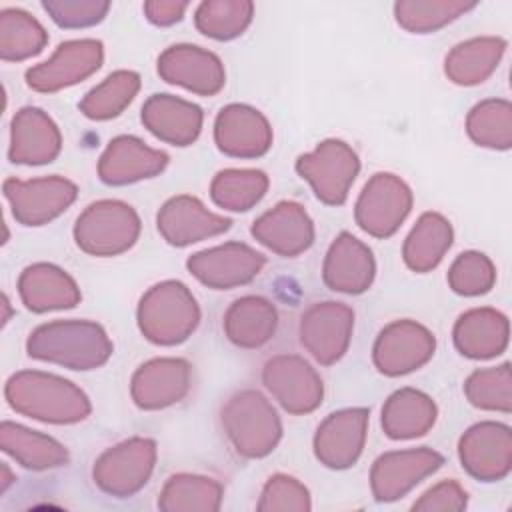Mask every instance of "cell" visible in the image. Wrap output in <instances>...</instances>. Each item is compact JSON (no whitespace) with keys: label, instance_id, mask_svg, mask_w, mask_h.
Instances as JSON below:
<instances>
[{"label":"cell","instance_id":"cell-1","mask_svg":"<svg viewBox=\"0 0 512 512\" xmlns=\"http://www.w3.org/2000/svg\"><path fill=\"white\" fill-rule=\"evenodd\" d=\"M4 396L14 412L50 424H76L92 410L88 396L74 382L40 370L12 374Z\"/></svg>","mask_w":512,"mask_h":512},{"label":"cell","instance_id":"cell-2","mask_svg":"<svg viewBox=\"0 0 512 512\" xmlns=\"http://www.w3.org/2000/svg\"><path fill=\"white\" fill-rule=\"evenodd\" d=\"M106 330L90 320H54L34 328L26 340L30 358L70 370H94L112 356Z\"/></svg>","mask_w":512,"mask_h":512},{"label":"cell","instance_id":"cell-3","mask_svg":"<svg viewBox=\"0 0 512 512\" xmlns=\"http://www.w3.org/2000/svg\"><path fill=\"white\" fill-rule=\"evenodd\" d=\"M198 322V302L188 286L180 280H164L154 284L140 298L138 328L152 344H180L190 338Z\"/></svg>","mask_w":512,"mask_h":512},{"label":"cell","instance_id":"cell-4","mask_svg":"<svg viewBox=\"0 0 512 512\" xmlns=\"http://www.w3.org/2000/svg\"><path fill=\"white\" fill-rule=\"evenodd\" d=\"M222 426L234 450L244 458L270 454L282 438V422L258 390L232 394L222 406Z\"/></svg>","mask_w":512,"mask_h":512},{"label":"cell","instance_id":"cell-5","mask_svg":"<svg viewBox=\"0 0 512 512\" xmlns=\"http://www.w3.org/2000/svg\"><path fill=\"white\" fill-rule=\"evenodd\" d=\"M140 236L136 210L122 200H98L84 208L74 224L78 248L90 256H116L134 246Z\"/></svg>","mask_w":512,"mask_h":512},{"label":"cell","instance_id":"cell-6","mask_svg":"<svg viewBox=\"0 0 512 512\" xmlns=\"http://www.w3.org/2000/svg\"><path fill=\"white\" fill-rule=\"evenodd\" d=\"M296 172L312 186L320 202L340 206L360 172V160L344 140L328 138L312 152L298 156Z\"/></svg>","mask_w":512,"mask_h":512},{"label":"cell","instance_id":"cell-7","mask_svg":"<svg viewBox=\"0 0 512 512\" xmlns=\"http://www.w3.org/2000/svg\"><path fill=\"white\" fill-rule=\"evenodd\" d=\"M156 462V442L150 438L134 436L106 452L94 462V484L116 498L136 494L150 478Z\"/></svg>","mask_w":512,"mask_h":512},{"label":"cell","instance_id":"cell-8","mask_svg":"<svg viewBox=\"0 0 512 512\" xmlns=\"http://www.w3.org/2000/svg\"><path fill=\"white\" fill-rule=\"evenodd\" d=\"M412 208V190L408 184L390 172L374 174L362 188L354 220L374 238L392 236Z\"/></svg>","mask_w":512,"mask_h":512},{"label":"cell","instance_id":"cell-9","mask_svg":"<svg viewBox=\"0 0 512 512\" xmlns=\"http://www.w3.org/2000/svg\"><path fill=\"white\" fill-rule=\"evenodd\" d=\"M4 198L14 218L24 226H44L58 218L78 196V186L64 176H44L32 180H4Z\"/></svg>","mask_w":512,"mask_h":512},{"label":"cell","instance_id":"cell-10","mask_svg":"<svg viewBox=\"0 0 512 512\" xmlns=\"http://www.w3.org/2000/svg\"><path fill=\"white\" fill-rule=\"evenodd\" d=\"M262 382L290 414H308L322 404V378L298 354L272 356L262 368Z\"/></svg>","mask_w":512,"mask_h":512},{"label":"cell","instance_id":"cell-11","mask_svg":"<svg viewBox=\"0 0 512 512\" xmlns=\"http://www.w3.org/2000/svg\"><path fill=\"white\" fill-rule=\"evenodd\" d=\"M104 60V46L96 38L58 44L54 54L26 70V84L36 92H58L92 76Z\"/></svg>","mask_w":512,"mask_h":512},{"label":"cell","instance_id":"cell-12","mask_svg":"<svg viewBox=\"0 0 512 512\" xmlns=\"http://www.w3.org/2000/svg\"><path fill=\"white\" fill-rule=\"evenodd\" d=\"M436 350L434 334L414 320H394L384 326L374 342L372 360L378 372L402 376L424 366Z\"/></svg>","mask_w":512,"mask_h":512},{"label":"cell","instance_id":"cell-13","mask_svg":"<svg viewBox=\"0 0 512 512\" xmlns=\"http://www.w3.org/2000/svg\"><path fill=\"white\" fill-rule=\"evenodd\" d=\"M354 312L344 302H316L300 318V344L310 356L330 366L338 362L352 338Z\"/></svg>","mask_w":512,"mask_h":512},{"label":"cell","instance_id":"cell-14","mask_svg":"<svg viewBox=\"0 0 512 512\" xmlns=\"http://www.w3.org/2000/svg\"><path fill=\"white\" fill-rule=\"evenodd\" d=\"M266 264V256L242 242H226L188 258L190 274L214 290H230L252 282Z\"/></svg>","mask_w":512,"mask_h":512},{"label":"cell","instance_id":"cell-15","mask_svg":"<svg viewBox=\"0 0 512 512\" xmlns=\"http://www.w3.org/2000/svg\"><path fill=\"white\" fill-rule=\"evenodd\" d=\"M462 468L476 480L498 482L512 468V434L506 424L484 420L470 426L460 442Z\"/></svg>","mask_w":512,"mask_h":512},{"label":"cell","instance_id":"cell-16","mask_svg":"<svg viewBox=\"0 0 512 512\" xmlns=\"http://www.w3.org/2000/svg\"><path fill=\"white\" fill-rule=\"evenodd\" d=\"M444 464L442 454L420 446L378 456L370 470V488L378 502H394Z\"/></svg>","mask_w":512,"mask_h":512},{"label":"cell","instance_id":"cell-17","mask_svg":"<svg viewBox=\"0 0 512 512\" xmlns=\"http://www.w3.org/2000/svg\"><path fill=\"white\" fill-rule=\"evenodd\" d=\"M158 74L168 84L200 96H214L226 84L222 60L194 44H174L158 56Z\"/></svg>","mask_w":512,"mask_h":512},{"label":"cell","instance_id":"cell-18","mask_svg":"<svg viewBox=\"0 0 512 512\" xmlns=\"http://www.w3.org/2000/svg\"><path fill=\"white\" fill-rule=\"evenodd\" d=\"M368 420V408H344L332 412L314 434L316 458L334 470L354 466L366 442Z\"/></svg>","mask_w":512,"mask_h":512},{"label":"cell","instance_id":"cell-19","mask_svg":"<svg viewBox=\"0 0 512 512\" xmlns=\"http://www.w3.org/2000/svg\"><path fill=\"white\" fill-rule=\"evenodd\" d=\"M214 140L226 156L258 158L272 146V128L260 110L248 104H228L216 116Z\"/></svg>","mask_w":512,"mask_h":512},{"label":"cell","instance_id":"cell-20","mask_svg":"<svg viewBox=\"0 0 512 512\" xmlns=\"http://www.w3.org/2000/svg\"><path fill=\"white\" fill-rule=\"evenodd\" d=\"M160 236L172 246H188L218 236L232 226V220L210 212L198 198L180 194L162 204L156 216Z\"/></svg>","mask_w":512,"mask_h":512},{"label":"cell","instance_id":"cell-21","mask_svg":"<svg viewBox=\"0 0 512 512\" xmlns=\"http://www.w3.org/2000/svg\"><path fill=\"white\" fill-rule=\"evenodd\" d=\"M252 236L278 256L292 258L308 250L314 242V224L302 204L278 202L252 224Z\"/></svg>","mask_w":512,"mask_h":512},{"label":"cell","instance_id":"cell-22","mask_svg":"<svg viewBox=\"0 0 512 512\" xmlns=\"http://www.w3.org/2000/svg\"><path fill=\"white\" fill-rule=\"evenodd\" d=\"M190 376V364L182 358L148 360L132 376V400L142 410L168 408L188 394Z\"/></svg>","mask_w":512,"mask_h":512},{"label":"cell","instance_id":"cell-23","mask_svg":"<svg viewBox=\"0 0 512 512\" xmlns=\"http://www.w3.org/2000/svg\"><path fill=\"white\" fill-rule=\"evenodd\" d=\"M168 166V154L150 148L136 136H116L98 160V176L108 186L154 178Z\"/></svg>","mask_w":512,"mask_h":512},{"label":"cell","instance_id":"cell-24","mask_svg":"<svg viewBox=\"0 0 512 512\" xmlns=\"http://www.w3.org/2000/svg\"><path fill=\"white\" fill-rule=\"evenodd\" d=\"M62 148L56 122L36 106L20 108L10 124L8 158L14 164L38 166L52 162Z\"/></svg>","mask_w":512,"mask_h":512},{"label":"cell","instance_id":"cell-25","mask_svg":"<svg viewBox=\"0 0 512 512\" xmlns=\"http://www.w3.org/2000/svg\"><path fill=\"white\" fill-rule=\"evenodd\" d=\"M374 274L376 262L372 250L350 232L338 234L324 258V284L334 292L362 294L370 288Z\"/></svg>","mask_w":512,"mask_h":512},{"label":"cell","instance_id":"cell-26","mask_svg":"<svg viewBox=\"0 0 512 512\" xmlns=\"http://www.w3.org/2000/svg\"><path fill=\"white\" fill-rule=\"evenodd\" d=\"M202 108L174 94H152L142 106V124L172 146L192 144L202 130Z\"/></svg>","mask_w":512,"mask_h":512},{"label":"cell","instance_id":"cell-27","mask_svg":"<svg viewBox=\"0 0 512 512\" xmlns=\"http://www.w3.org/2000/svg\"><path fill=\"white\" fill-rule=\"evenodd\" d=\"M18 294L32 312L74 308L82 294L74 278L48 262H36L22 270L18 278Z\"/></svg>","mask_w":512,"mask_h":512},{"label":"cell","instance_id":"cell-28","mask_svg":"<svg viewBox=\"0 0 512 512\" xmlns=\"http://www.w3.org/2000/svg\"><path fill=\"white\" fill-rule=\"evenodd\" d=\"M454 346L462 356L484 360L508 346V318L494 308H472L454 324Z\"/></svg>","mask_w":512,"mask_h":512},{"label":"cell","instance_id":"cell-29","mask_svg":"<svg viewBox=\"0 0 512 512\" xmlns=\"http://www.w3.org/2000/svg\"><path fill=\"white\" fill-rule=\"evenodd\" d=\"M434 400L414 388H400L382 406V430L392 440L424 436L436 422Z\"/></svg>","mask_w":512,"mask_h":512},{"label":"cell","instance_id":"cell-30","mask_svg":"<svg viewBox=\"0 0 512 512\" xmlns=\"http://www.w3.org/2000/svg\"><path fill=\"white\" fill-rule=\"evenodd\" d=\"M278 328L276 306L262 296H242L224 314V332L240 348L264 346Z\"/></svg>","mask_w":512,"mask_h":512},{"label":"cell","instance_id":"cell-31","mask_svg":"<svg viewBox=\"0 0 512 512\" xmlns=\"http://www.w3.org/2000/svg\"><path fill=\"white\" fill-rule=\"evenodd\" d=\"M0 446L20 466L28 470H50L68 464V450L48 434L4 420L0 426Z\"/></svg>","mask_w":512,"mask_h":512},{"label":"cell","instance_id":"cell-32","mask_svg":"<svg viewBox=\"0 0 512 512\" xmlns=\"http://www.w3.org/2000/svg\"><path fill=\"white\" fill-rule=\"evenodd\" d=\"M504 50L506 40L500 36H478L464 40L446 54L444 72L454 84H480L496 70Z\"/></svg>","mask_w":512,"mask_h":512},{"label":"cell","instance_id":"cell-33","mask_svg":"<svg viewBox=\"0 0 512 512\" xmlns=\"http://www.w3.org/2000/svg\"><path fill=\"white\" fill-rule=\"evenodd\" d=\"M452 224L438 212H424L404 240L402 258L418 274L436 268L452 246Z\"/></svg>","mask_w":512,"mask_h":512},{"label":"cell","instance_id":"cell-34","mask_svg":"<svg viewBox=\"0 0 512 512\" xmlns=\"http://www.w3.org/2000/svg\"><path fill=\"white\" fill-rule=\"evenodd\" d=\"M48 44V32L26 10L4 8L0 12V58L20 62L32 58Z\"/></svg>","mask_w":512,"mask_h":512},{"label":"cell","instance_id":"cell-35","mask_svg":"<svg viewBox=\"0 0 512 512\" xmlns=\"http://www.w3.org/2000/svg\"><path fill=\"white\" fill-rule=\"evenodd\" d=\"M268 190V176L256 168L220 170L212 184L210 196L216 206L232 212H246L256 206Z\"/></svg>","mask_w":512,"mask_h":512},{"label":"cell","instance_id":"cell-36","mask_svg":"<svg viewBox=\"0 0 512 512\" xmlns=\"http://www.w3.org/2000/svg\"><path fill=\"white\" fill-rule=\"evenodd\" d=\"M222 502V484L208 476L198 474H174L166 480L158 508L166 512L176 510H198L212 512L218 510Z\"/></svg>","mask_w":512,"mask_h":512},{"label":"cell","instance_id":"cell-37","mask_svg":"<svg viewBox=\"0 0 512 512\" xmlns=\"http://www.w3.org/2000/svg\"><path fill=\"white\" fill-rule=\"evenodd\" d=\"M140 90V76L132 70H116L96 84L78 104L90 120H110L134 100Z\"/></svg>","mask_w":512,"mask_h":512},{"label":"cell","instance_id":"cell-38","mask_svg":"<svg viewBox=\"0 0 512 512\" xmlns=\"http://www.w3.org/2000/svg\"><path fill=\"white\" fill-rule=\"evenodd\" d=\"M466 132L472 142L492 150L512 146V106L508 100L490 98L478 102L466 116Z\"/></svg>","mask_w":512,"mask_h":512},{"label":"cell","instance_id":"cell-39","mask_svg":"<svg viewBox=\"0 0 512 512\" xmlns=\"http://www.w3.org/2000/svg\"><path fill=\"white\" fill-rule=\"evenodd\" d=\"M476 2L462 0H402L394 4L396 22L414 34L434 32L472 10Z\"/></svg>","mask_w":512,"mask_h":512},{"label":"cell","instance_id":"cell-40","mask_svg":"<svg viewBox=\"0 0 512 512\" xmlns=\"http://www.w3.org/2000/svg\"><path fill=\"white\" fill-rule=\"evenodd\" d=\"M254 16V4L248 0H208L196 8V28L214 40H232L240 36Z\"/></svg>","mask_w":512,"mask_h":512},{"label":"cell","instance_id":"cell-41","mask_svg":"<svg viewBox=\"0 0 512 512\" xmlns=\"http://www.w3.org/2000/svg\"><path fill=\"white\" fill-rule=\"evenodd\" d=\"M464 394L468 402L480 410L510 412L512 408V378L510 366L474 370L464 382Z\"/></svg>","mask_w":512,"mask_h":512},{"label":"cell","instance_id":"cell-42","mask_svg":"<svg viewBox=\"0 0 512 512\" xmlns=\"http://www.w3.org/2000/svg\"><path fill=\"white\" fill-rule=\"evenodd\" d=\"M496 282V268L482 252H462L448 270V284L460 296L486 294Z\"/></svg>","mask_w":512,"mask_h":512},{"label":"cell","instance_id":"cell-43","mask_svg":"<svg viewBox=\"0 0 512 512\" xmlns=\"http://www.w3.org/2000/svg\"><path fill=\"white\" fill-rule=\"evenodd\" d=\"M42 8L62 28H86L104 20L110 10L106 0H44Z\"/></svg>","mask_w":512,"mask_h":512},{"label":"cell","instance_id":"cell-44","mask_svg":"<svg viewBox=\"0 0 512 512\" xmlns=\"http://www.w3.org/2000/svg\"><path fill=\"white\" fill-rule=\"evenodd\" d=\"M258 510H310V492L308 488L288 474H274L268 478Z\"/></svg>","mask_w":512,"mask_h":512},{"label":"cell","instance_id":"cell-45","mask_svg":"<svg viewBox=\"0 0 512 512\" xmlns=\"http://www.w3.org/2000/svg\"><path fill=\"white\" fill-rule=\"evenodd\" d=\"M466 490L456 480H442L428 488L414 504L412 510H464L466 508Z\"/></svg>","mask_w":512,"mask_h":512},{"label":"cell","instance_id":"cell-46","mask_svg":"<svg viewBox=\"0 0 512 512\" xmlns=\"http://www.w3.org/2000/svg\"><path fill=\"white\" fill-rule=\"evenodd\" d=\"M186 8H188V2L152 0V2L144 4V14L156 26H170V24L182 20Z\"/></svg>","mask_w":512,"mask_h":512},{"label":"cell","instance_id":"cell-47","mask_svg":"<svg viewBox=\"0 0 512 512\" xmlns=\"http://www.w3.org/2000/svg\"><path fill=\"white\" fill-rule=\"evenodd\" d=\"M2 472H4V480H2V492H4L12 480H10V470L6 464H2Z\"/></svg>","mask_w":512,"mask_h":512}]
</instances>
